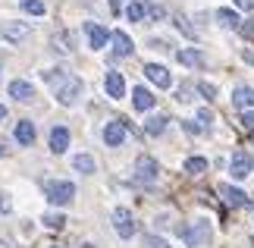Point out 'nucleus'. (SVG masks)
Wrapping results in <instances>:
<instances>
[{
    "instance_id": "nucleus-1",
    "label": "nucleus",
    "mask_w": 254,
    "mask_h": 248,
    "mask_svg": "<svg viewBox=\"0 0 254 248\" xmlns=\"http://www.w3.org/2000/svg\"><path fill=\"white\" fill-rule=\"evenodd\" d=\"M41 76H44V82L54 85V94H57L60 104H75L79 101V94H82V79L79 76L60 73V69H47V73H41Z\"/></svg>"
},
{
    "instance_id": "nucleus-2",
    "label": "nucleus",
    "mask_w": 254,
    "mask_h": 248,
    "mask_svg": "<svg viewBox=\"0 0 254 248\" xmlns=\"http://www.w3.org/2000/svg\"><path fill=\"white\" fill-rule=\"evenodd\" d=\"M182 239H185L189 248H201V245H207L213 239V226L207 220H198V223H191V226L182 230Z\"/></svg>"
},
{
    "instance_id": "nucleus-3",
    "label": "nucleus",
    "mask_w": 254,
    "mask_h": 248,
    "mask_svg": "<svg viewBox=\"0 0 254 248\" xmlns=\"http://www.w3.org/2000/svg\"><path fill=\"white\" fill-rule=\"evenodd\" d=\"M75 195V185L72 182H57V179H47L44 182V198L51 204H69Z\"/></svg>"
},
{
    "instance_id": "nucleus-4",
    "label": "nucleus",
    "mask_w": 254,
    "mask_h": 248,
    "mask_svg": "<svg viewBox=\"0 0 254 248\" xmlns=\"http://www.w3.org/2000/svg\"><path fill=\"white\" fill-rule=\"evenodd\" d=\"M113 230L120 239H132L135 236V217H132L129 207H116L113 211Z\"/></svg>"
},
{
    "instance_id": "nucleus-5",
    "label": "nucleus",
    "mask_w": 254,
    "mask_h": 248,
    "mask_svg": "<svg viewBox=\"0 0 254 248\" xmlns=\"http://www.w3.org/2000/svg\"><path fill=\"white\" fill-rule=\"evenodd\" d=\"M229 173H232V179H248L254 173V157L248 151H236L229 161Z\"/></svg>"
},
{
    "instance_id": "nucleus-6",
    "label": "nucleus",
    "mask_w": 254,
    "mask_h": 248,
    "mask_svg": "<svg viewBox=\"0 0 254 248\" xmlns=\"http://www.w3.org/2000/svg\"><path fill=\"white\" fill-rule=\"evenodd\" d=\"M157 161L154 157H148V154H141L138 161H135V179L138 182H144V185H154L157 182Z\"/></svg>"
},
{
    "instance_id": "nucleus-7",
    "label": "nucleus",
    "mask_w": 254,
    "mask_h": 248,
    "mask_svg": "<svg viewBox=\"0 0 254 248\" xmlns=\"http://www.w3.org/2000/svg\"><path fill=\"white\" fill-rule=\"evenodd\" d=\"M144 79H148V82H154L157 88H170V85H173L170 69L160 66V63H144Z\"/></svg>"
},
{
    "instance_id": "nucleus-8",
    "label": "nucleus",
    "mask_w": 254,
    "mask_h": 248,
    "mask_svg": "<svg viewBox=\"0 0 254 248\" xmlns=\"http://www.w3.org/2000/svg\"><path fill=\"white\" fill-rule=\"evenodd\" d=\"M0 38L9 44H19L22 38H28V25L25 22H0Z\"/></svg>"
},
{
    "instance_id": "nucleus-9",
    "label": "nucleus",
    "mask_w": 254,
    "mask_h": 248,
    "mask_svg": "<svg viewBox=\"0 0 254 248\" xmlns=\"http://www.w3.org/2000/svg\"><path fill=\"white\" fill-rule=\"evenodd\" d=\"M104 142L110 145V148H120V145L126 142V120L107 123V126H104Z\"/></svg>"
},
{
    "instance_id": "nucleus-10",
    "label": "nucleus",
    "mask_w": 254,
    "mask_h": 248,
    "mask_svg": "<svg viewBox=\"0 0 254 248\" xmlns=\"http://www.w3.org/2000/svg\"><path fill=\"white\" fill-rule=\"evenodd\" d=\"M9 97H16V101H22V104L35 101V85L25 82V79H13V82H9Z\"/></svg>"
},
{
    "instance_id": "nucleus-11",
    "label": "nucleus",
    "mask_w": 254,
    "mask_h": 248,
    "mask_svg": "<svg viewBox=\"0 0 254 248\" xmlns=\"http://www.w3.org/2000/svg\"><path fill=\"white\" fill-rule=\"evenodd\" d=\"M85 35H88V44H91L94 51L107 47V41H110V32H107L104 25H97V22H88V25H85Z\"/></svg>"
},
{
    "instance_id": "nucleus-12",
    "label": "nucleus",
    "mask_w": 254,
    "mask_h": 248,
    "mask_svg": "<svg viewBox=\"0 0 254 248\" xmlns=\"http://www.w3.org/2000/svg\"><path fill=\"white\" fill-rule=\"evenodd\" d=\"M51 151L54 154H66V151H69V129H66V126H57L51 132Z\"/></svg>"
},
{
    "instance_id": "nucleus-13",
    "label": "nucleus",
    "mask_w": 254,
    "mask_h": 248,
    "mask_svg": "<svg viewBox=\"0 0 254 248\" xmlns=\"http://www.w3.org/2000/svg\"><path fill=\"white\" fill-rule=\"evenodd\" d=\"M220 198H223L229 207H245V204H248L245 192H242V188H236V185H220Z\"/></svg>"
},
{
    "instance_id": "nucleus-14",
    "label": "nucleus",
    "mask_w": 254,
    "mask_h": 248,
    "mask_svg": "<svg viewBox=\"0 0 254 248\" xmlns=\"http://www.w3.org/2000/svg\"><path fill=\"white\" fill-rule=\"evenodd\" d=\"M51 44H54V51H57V54H63V57H66V54H72V51H75V35H72V32H57V35L51 38Z\"/></svg>"
},
{
    "instance_id": "nucleus-15",
    "label": "nucleus",
    "mask_w": 254,
    "mask_h": 248,
    "mask_svg": "<svg viewBox=\"0 0 254 248\" xmlns=\"http://www.w3.org/2000/svg\"><path fill=\"white\" fill-rule=\"evenodd\" d=\"M110 41H113V51H116V57H132V54H135V47H132V38L126 35V32H113V35H110Z\"/></svg>"
},
{
    "instance_id": "nucleus-16",
    "label": "nucleus",
    "mask_w": 254,
    "mask_h": 248,
    "mask_svg": "<svg viewBox=\"0 0 254 248\" xmlns=\"http://www.w3.org/2000/svg\"><path fill=\"white\" fill-rule=\"evenodd\" d=\"M232 104H236L239 110H251V107H254V88L239 85L236 91H232Z\"/></svg>"
},
{
    "instance_id": "nucleus-17",
    "label": "nucleus",
    "mask_w": 254,
    "mask_h": 248,
    "mask_svg": "<svg viewBox=\"0 0 254 248\" xmlns=\"http://www.w3.org/2000/svg\"><path fill=\"white\" fill-rule=\"evenodd\" d=\"M132 104H135V110L144 113V110H151V107H154V94H151L144 85H138V88L132 91Z\"/></svg>"
},
{
    "instance_id": "nucleus-18",
    "label": "nucleus",
    "mask_w": 254,
    "mask_h": 248,
    "mask_svg": "<svg viewBox=\"0 0 254 248\" xmlns=\"http://www.w3.org/2000/svg\"><path fill=\"white\" fill-rule=\"evenodd\" d=\"M107 94L110 97H123L126 94V79L120 73H107Z\"/></svg>"
},
{
    "instance_id": "nucleus-19",
    "label": "nucleus",
    "mask_w": 254,
    "mask_h": 248,
    "mask_svg": "<svg viewBox=\"0 0 254 248\" xmlns=\"http://www.w3.org/2000/svg\"><path fill=\"white\" fill-rule=\"evenodd\" d=\"M16 142H19V145H32V142H35V123L19 120V123H16Z\"/></svg>"
},
{
    "instance_id": "nucleus-20",
    "label": "nucleus",
    "mask_w": 254,
    "mask_h": 248,
    "mask_svg": "<svg viewBox=\"0 0 254 248\" xmlns=\"http://www.w3.org/2000/svg\"><path fill=\"white\" fill-rule=\"evenodd\" d=\"M179 63L189 66V69H201V66H204V57H201V51H191V47H185V51H179Z\"/></svg>"
},
{
    "instance_id": "nucleus-21",
    "label": "nucleus",
    "mask_w": 254,
    "mask_h": 248,
    "mask_svg": "<svg viewBox=\"0 0 254 248\" xmlns=\"http://www.w3.org/2000/svg\"><path fill=\"white\" fill-rule=\"evenodd\" d=\"M163 129H167V116H157V113H154V116L144 120V132H148V135H160Z\"/></svg>"
},
{
    "instance_id": "nucleus-22",
    "label": "nucleus",
    "mask_w": 254,
    "mask_h": 248,
    "mask_svg": "<svg viewBox=\"0 0 254 248\" xmlns=\"http://www.w3.org/2000/svg\"><path fill=\"white\" fill-rule=\"evenodd\" d=\"M72 166L79 173H94V157L91 154H72Z\"/></svg>"
},
{
    "instance_id": "nucleus-23",
    "label": "nucleus",
    "mask_w": 254,
    "mask_h": 248,
    "mask_svg": "<svg viewBox=\"0 0 254 248\" xmlns=\"http://www.w3.org/2000/svg\"><path fill=\"white\" fill-rule=\"evenodd\" d=\"M126 16H129L132 22H141V19H148V3L135 0V3H129V9H126Z\"/></svg>"
},
{
    "instance_id": "nucleus-24",
    "label": "nucleus",
    "mask_w": 254,
    "mask_h": 248,
    "mask_svg": "<svg viewBox=\"0 0 254 248\" xmlns=\"http://www.w3.org/2000/svg\"><path fill=\"white\" fill-rule=\"evenodd\" d=\"M204 170H207V161H204V157H189V161H185V173L201 176Z\"/></svg>"
},
{
    "instance_id": "nucleus-25",
    "label": "nucleus",
    "mask_w": 254,
    "mask_h": 248,
    "mask_svg": "<svg viewBox=\"0 0 254 248\" xmlns=\"http://www.w3.org/2000/svg\"><path fill=\"white\" fill-rule=\"evenodd\" d=\"M217 22L223 28H239V16L232 13V9H220V13H217Z\"/></svg>"
},
{
    "instance_id": "nucleus-26",
    "label": "nucleus",
    "mask_w": 254,
    "mask_h": 248,
    "mask_svg": "<svg viewBox=\"0 0 254 248\" xmlns=\"http://www.w3.org/2000/svg\"><path fill=\"white\" fill-rule=\"evenodd\" d=\"M22 9L32 16H44V0H22Z\"/></svg>"
},
{
    "instance_id": "nucleus-27",
    "label": "nucleus",
    "mask_w": 254,
    "mask_h": 248,
    "mask_svg": "<svg viewBox=\"0 0 254 248\" xmlns=\"http://www.w3.org/2000/svg\"><path fill=\"white\" fill-rule=\"evenodd\" d=\"M198 91L207 97V101H213V97L220 94V91H217V85H210V82H198Z\"/></svg>"
},
{
    "instance_id": "nucleus-28",
    "label": "nucleus",
    "mask_w": 254,
    "mask_h": 248,
    "mask_svg": "<svg viewBox=\"0 0 254 248\" xmlns=\"http://www.w3.org/2000/svg\"><path fill=\"white\" fill-rule=\"evenodd\" d=\"M66 220H63V214H47L44 217V226H51V230H60Z\"/></svg>"
},
{
    "instance_id": "nucleus-29",
    "label": "nucleus",
    "mask_w": 254,
    "mask_h": 248,
    "mask_svg": "<svg viewBox=\"0 0 254 248\" xmlns=\"http://www.w3.org/2000/svg\"><path fill=\"white\" fill-rule=\"evenodd\" d=\"M144 248H170V242H163L160 236H144Z\"/></svg>"
},
{
    "instance_id": "nucleus-30",
    "label": "nucleus",
    "mask_w": 254,
    "mask_h": 248,
    "mask_svg": "<svg viewBox=\"0 0 254 248\" xmlns=\"http://www.w3.org/2000/svg\"><path fill=\"white\" fill-rule=\"evenodd\" d=\"M9 211H13V201H9L6 192H0V214H9Z\"/></svg>"
},
{
    "instance_id": "nucleus-31",
    "label": "nucleus",
    "mask_w": 254,
    "mask_h": 248,
    "mask_svg": "<svg viewBox=\"0 0 254 248\" xmlns=\"http://www.w3.org/2000/svg\"><path fill=\"white\" fill-rule=\"evenodd\" d=\"M176 25H179V28H182V32H185V35H189V38H194V28H191L189 22H185V16H176Z\"/></svg>"
},
{
    "instance_id": "nucleus-32",
    "label": "nucleus",
    "mask_w": 254,
    "mask_h": 248,
    "mask_svg": "<svg viewBox=\"0 0 254 248\" xmlns=\"http://www.w3.org/2000/svg\"><path fill=\"white\" fill-rule=\"evenodd\" d=\"M242 126H245L248 132H254V113H251V110H245V113H242Z\"/></svg>"
},
{
    "instance_id": "nucleus-33",
    "label": "nucleus",
    "mask_w": 254,
    "mask_h": 248,
    "mask_svg": "<svg viewBox=\"0 0 254 248\" xmlns=\"http://www.w3.org/2000/svg\"><path fill=\"white\" fill-rule=\"evenodd\" d=\"M148 19H163V9H160V6H151V3H148Z\"/></svg>"
},
{
    "instance_id": "nucleus-34",
    "label": "nucleus",
    "mask_w": 254,
    "mask_h": 248,
    "mask_svg": "<svg viewBox=\"0 0 254 248\" xmlns=\"http://www.w3.org/2000/svg\"><path fill=\"white\" fill-rule=\"evenodd\" d=\"M242 28V35H245V38H251V41H254V25L251 22H245V25H239Z\"/></svg>"
},
{
    "instance_id": "nucleus-35",
    "label": "nucleus",
    "mask_w": 254,
    "mask_h": 248,
    "mask_svg": "<svg viewBox=\"0 0 254 248\" xmlns=\"http://www.w3.org/2000/svg\"><path fill=\"white\" fill-rule=\"evenodd\" d=\"M236 6H239V9H245V13H251V6H254V0H236Z\"/></svg>"
},
{
    "instance_id": "nucleus-36",
    "label": "nucleus",
    "mask_w": 254,
    "mask_h": 248,
    "mask_svg": "<svg viewBox=\"0 0 254 248\" xmlns=\"http://www.w3.org/2000/svg\"><path fill=\"white\" fill-rule=\"evenodd\" d=\"M198 120L207 126V123H210V110H198Z\"/></svg>"
},
{
    "instance_id": "nucleus-37",
    "label": "nucleus",
    "mask_w": 254,
    "mask_h": 248,
    "mask_svg": "<svg viewBox=\"0 0 254 248\" xmlns=\"http://www.w3.org/2000/svg\"><path fill=\"white\" fill-rule=\"evenodd\" d=\"M120 6H123V0H110V9H113V13H120Z\"/></svg>"
},
{
    "instance_id": "nucleus-38",
    "label": "nucleus",
    "mask_w": 254,
    "mask_h": 248,
    "mask_svg": "<svg viewBox=\"0 0 254 248\" xmlns=\"http://www.w3.org/2000/svg\"><path fill=\"white\" fill-rule=\"evenodd\" d=\"M3 116H6V107H3V104H0V120H3Z\"/></svg>"
},
{
    "instance_id": "nucleus-39",
    "label": "nucleus",
    "mask_w": 254,
    "mask_h": 248,
    "mask_svg": "<svg viewBox=\"0 0 254 248\" xmlns=\"http://www.w3.org/2000/svg\"><path fill=\"white\" fill-rule=\"evenodd\" d=\"M0 248H3V245H0Z\"/></svg>"
},
{
    "instance_id": "nucleus-40",
    "label": "nucleus",
    "mask_w": 254,
    "mask_h": 248,
    "mask_svg": "<svg viewBox=\"0 0 254 248\" xmlns=\"http://www.w3.org/2000/svg\"><path fill=\"white\" fill-rule=\"evenodd\" d=\"M54 248H57V245H54Z\"/></svg>"
}]
</instances>
